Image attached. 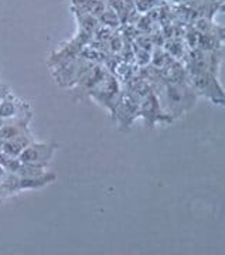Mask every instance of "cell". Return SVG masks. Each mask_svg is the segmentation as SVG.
<instances>
[{
	"instance_id": "obj_1",
	"label": "cell",
	"mask_w": 225,
	"mask_h": 255,
	"mask_svg": "<svg viewBox=\"0 0 225 255\" xmlns=\"http://www.w3.org/2000/svg\"><path fill=\"white\" fill-rule=\"evenodd\" d=\"M152 85L160 101L162 108L173 121L193 110V107L197 102L198 94L190 85V82L186 84L153 82Z\"/></svg>"
},
{
	"instance_id": "obj_2",
	"label": "cell",
	"mask_w": 225,
	"mask_h": 255,
	"mask_svg": "<svg viewBox=\"0 0 225 255\" xmlns=\"http://www.w3.org/2000/svg\"><path fill=\"white\" fill-rule=\"evenodd\" d=\"M120 91H122V85H120V81L117 80V77L108 73L107 77L99 82L95 88L91 90L88 97L112 114L117 98L120 95Z\"/></svg>"
},
{
	"instance_id": "obj_3",
	"label": "cell",
	"mask_w": 225,
	"mask_h": 255,
	"mask_svg": "<svg viewBox=\"0 0 225 255\" xmlns=\"http://www.w3.org/2000/svg\"><path fill=\"white\" fill-rule=\"evenodd\" d=\"M112 117L122 129H129L135 119L139 118V101L126 87L120 91Z\"/></svg>"
},
{
	"instance_id": "obj_4",
	"label": "cell",
	"mask_w": 225,
	"mask_h": 255,
	"mask_svg": "<svg viewBox=\"0 0 225 255\" xmlns=\"http://www.w3.org/2000/svg\"><path fill=\"white\" fill-rule=\"evenodd\" d=\"M189 81L197 94L204 95L214 104L224 102V90L217 80L216 73L189 74Z\"/></svg>"
},
{
	"instance_id": "obj_5",
	"label": "cell",
	"mask_w": 225,
	"mask_h": 255,
	"mask_svg": "<svg viewBox=\"0 0 225 255\" xmlns=\"http://www.w3.org/2000/svg\"><path fill=\"white\" fill-rule=\"evenodd\" d=\"M139 118H143L149 128H154L157 124H171L173 119L164 112L156 92L152 91L139 101Z\"/></svg>"
},
{
	"instance_id": "obj_6",
	"label": "cell",
	"mask_w": 225,
	"mask_h": 255,
	"mask_svg": "<svg viewBox=\"0 0 225 255\" xmlns=\"http://www.w3.org/2000/svg\"><path fill=\"white\" fill-rule=\"evenodd\" d=\"M57 145L55 143H40L31 142L28 143L24 150L18 155V160L23 163L36 164V166H47L51 157L54 156Z\"/></svg>"
},
{
	"instance_id": "obj_7",
	"label": "cell",
	"mask_w": 225,
	"mask_h": 255,
	"mask_svg": "<svg viewBox=\"0 0 225 255\" xmlns=\"http://www.w3.org/2000/svg\"><path fill=\"white\" fill-rule=\"evenodd\" d=\"M30 117V110L21 101L16 100L10 92L0 100V118L3 121L10 119L27 118Z\"/></svg>"
},
{
	"instance_id": "obj_8",
	"label": "cell",
	"mask_w": 225,
	"mask_h": 255,
	"mask_svg": "<svg viewBox=\"0 0 225 255\" xmlns=\"http://www.w3.org/2000/svg\"><path fill=\"white\" fill-rule=\"evenodd\" d=\"M28 121H30V117L4 121L3 125L0 127V140L4 142V140H10V139H14V137L21 136V135L30 133Z\"/></svg>"
},
{
	"instance_id": "obj_9",
	"label": "cell",
	"mask_w": 225,
	"mask_h": 255,
	"mask_svg": "<svg viewBox=\"0 0 225 255\" xmlns=\"http://www.w3.org/2000/svg\"><path fill=\"white\" fill-rule=\"evenodd\" d=\"M31 142H33L31 133H26V135H21L14 139H10V140H4L1 145V152L11 156V157H18V155L24 150V147Z\"/></svg>"
},
{
	"instance_id": "obj_10",
	"label": "cell",
	"mask_w": 225,
	"mask_h": 255,
	"mask_svg": "<svg viewBox=\"0 0 225 255\" xmlns=\"http://www.w3.org/2000/svg\"><path fill=\"white\" fill-rule=\"evenodd\" d=\"M157 3V0H135V7H137L140 13H143L146 10L152 9Z\"/></svg>"
}]
</instances>
